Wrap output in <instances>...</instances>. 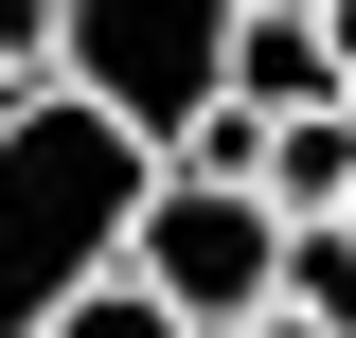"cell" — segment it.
I'll use <instances>...</instances> for the list:
<instances>
[{"instance_id": "1", "label": "cell", "mask_w": 356, "mask_h": 338, "mask_svg": "<svg viewBox=\"0 0 356 338\" xmlns=\"http://www.w3.org/2000/svg\"><path fill=\"white\" fill-rule=\"evenodd\" d=\"M143 196H161V143L125 107H89L72 72L0 107V338H36L89 267H125Z\"/></svg>"}, {"instance_id": "2", "label": "cell", "mask_w": 356, "mask_h": 338, "mask_svg": "<svg viewBox=\"0 0 356 338\" xmlns=\"http://www.w3.org/2000/svg\"><path fill=\"white\" fill-rule=\"evenodd\" d=\"M125 267H143L196 338H232V321H267V303H285V196H267V178H196V161H161Z\"/></svg>"}, {"instance_id": "3", "label": "cell", "mask_w": 356, "mask_h": 338, "mask_svg": "<svg viewBox=\"0 0 356 338\" xmlns=\"http://www.w3.org/2000/svg\"><path fill=\"white\" fill-rule=\"evenodd\" d=\"M232 18L250 0H72V89L178 143L196 107H232Z\"/></svg>"}, {"instance_id": "4", "label": "cell", "mask_w": 356, "mask_h": 338, "mask_svg": "<svg viewBox=\"0 0 356 338\" xmlns=\"http://www.w3.org/2000/svg\"><path fill=\"white\" fill-rule=\"evenodd\" d=\"M339 89H356V36L321 0H250V18H232V107L285 125V107H339Z\"/></svg>"}, {"instance_id": "5", "label": "cell", "mask_w": 356, "mask_h": 338, "mask_svg": "<svg viewBox=\"0 0 356 338\" xmlns=\"http://www.w3.org/2000/svg\"><path fill=\"white\" fill-rule=\"evenodd\" d=\"M267 196H285V232L303 214H356V107H285L267 125Z\"/></svg>"}, {"instance_id": "6", "label": "cell", "mask_w": 356, "mask_h": 338, "mask_svg": "<svg viewBox=\"0 0 356 338\" xmlns=\"http://www.w3.org/2000/svg\"><path fill=\"white\" fill-rule=\"evenodd\" d=\"M36 338H196V321H178V303H161V285H143V267H89V285H72V303H54V321H36Z\"/></svg>"}, {"instance_id": "7", "label": "cell", "mask_w": 356, "mask_h": 338, "mask_svg": "<svg viewBox=\"0 0 356 338\" xmlns=\"http://www.w3.org/2000/svg\"><path fill=\"white\" fill-rule=\"evenodd\" d=\"M285 303L356 338V214H303V232H285Z\"/></svg>"}, {"instance_id": "8", "label": "cell", "mask_w": 356, "mask_h": 338, "mask_svg": "<svg viewBox=\"0 0 356 338\" xmlns=\"http://www.w3.org/2000/svg\"><path fill=\"white\" fill-rule=\"evenodd\" d=\"M0 72H18V89L72 72V0H0Z\"/></svg>"}, {"instance_id": "9", "label": "cell", "mask_w": 356, "mask_h": 338, "mask_svg": "<svg viewBox=\"0 0 356 338\" xmlns=\"http://www.w3.org/2000/svg\"><path fill=\"white\" fill-rule=\"evenodd\" d=\"M232 338H339V321H303V303H267V321H232Z\"/></svg>"}, {"instance_id": "10", "label": "cell", "mask_w": 356, "mask_h": 338, "mask_svg": "<svg viewBox=\"0 0 356 338\" xmlns=\"http://www.w3.org/2000/svg\"><path fill=\"white\" fill-rule=\"evenodd\" d=\"M0 107H18V72H0Z\"/></svg>"}, {"instance_id": "11", "label": "cell", "mask_w": 356, "mask_h": 338, "mask_svg": "<svg viewBox=\"0 0 356 338\" xmlns=\"http://www.w3.org/2000/svg\"><path fill=\"white\" fill-rule=\"evenodd\" d=\"M339 107H356V89H339Z\"/></svg>"}]
</instances>
